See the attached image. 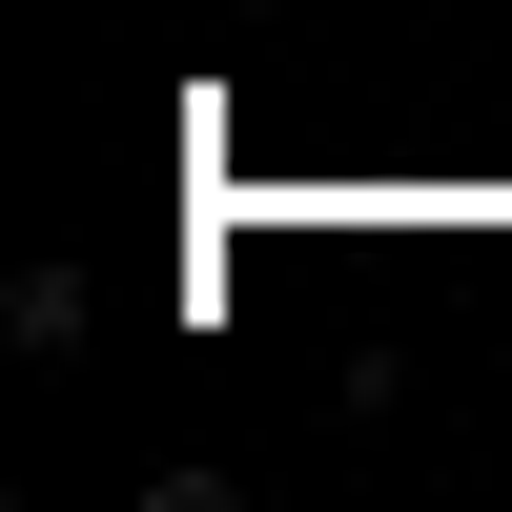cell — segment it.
<instances>
[{
	"mask_svg": "<svg viewBox=\"0 0 512 512\" xmlns=\"http://www.w3.org/2000/svg\"><path fill=\"white\" fill-rule=\"evenodd\" d=\"M0 328H21V349H41V369H62V349H82V328H103V287H82V267H21V287H0Z\"/></svg>",
	"mask_w": 512,
	"mask_h": 512,
	"instance_id": "obj_1",
	"label": "cell"
}]
</instances>
